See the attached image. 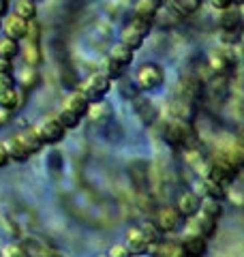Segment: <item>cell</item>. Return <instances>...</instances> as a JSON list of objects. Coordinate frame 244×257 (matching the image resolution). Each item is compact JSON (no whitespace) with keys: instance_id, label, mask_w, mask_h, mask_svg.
I'll return each instance as SVG.
<instances>
[{"instance_id":"cell-39","label":"cell","mask_w":244,"mask_h":257,"mask_svg":"<svg viewBox=\"0 0 244 257\" xmlns=\"http://www.w3.org/2000/svg\"><path fill=\"white\" fill-rule=\"evenodd\" d=\"M9 118H11V109H3V107H0V126L9 122Z\"/></svg>"},{"instance_id":"cell-15","label":"cell","mask_w":244,"mask_h":257,"mask_svg":"<svg viewBox=\"0 0 244 257\" xmlns=\"http://www.w3.org/2000/svg\"><path fill=\"white\" fill-rule=\"evenodd\" d=\"M64 109L73 111V114H77L84 118L88 114V109H90V101L86 99V94H81L79 90L77 92H71L67 99H64Z\"/></svg>"},{"instance_id":"cell-34","label":"cell","mask_w":244,"mask_h":257,"mask_svg":"<svg viewBox=\"0 0 244 257\" xmlns=\"http://www.w3.org/2000/svg\"><path fill=\"white\" fill-rule=\"evenodd\" d=\"M0 75H9V77H13V62H11V60L0 58Z\"/></svg>"},{"instance_id":"cell-14","label":"cell","mask_w":244,"mask_h":257,"mask_svg":"<svg viewBox=\"0 0 244 257\" xmlns=\"http://www.w3.org/2000/svg\"><path fill=\"white\" fill-rule=\"evenodd\" d=\"M221 152H223L225 159L229 161V163H231L238 172L244 170V144H242L240 140H235V142H231V144H227V146H225Z\"/></svg>"},{"instance_id":"cell-4","label":"cell","mask_w":244,"mask_h":257,"mask_svg":"<svg viewBox=\"0 0 244 257\" xmlns=\"http://www.w3.org/2000/svg\"><path fill=\"white\" fill-rule=\"evenodd\" d=\"M35 131L39 135V140L45 144V146H54V144H58L64 140V135H67V128H64L56 118H45L41 120V122L35 126Z\"/></svg>"},{"instance_id":"cell-33","label":"cell","mask_w":244,"mask_h":257,"mask_svg":"<svg viewBox=\"0 0 244 257\" xmlns=\"http://www.w3.org/2000/svg\"><path fill=\"white\" fill-rule=\"evenodd\" d=\"M107 255H109V257H135V255L131 253V248H129L127 244H113V246L109 248Z\"/></svg>"},{"instance_id":"cell-32","label":"cell","mask_w":244,"mask_h":257,"mask_svg":"<svg viewBox=\"0 0 244 257\" xmlns=\"http://www.w3.org/2000/svg\"><path fill=\"white\" fill-rule=\"evenodd\" d=\"M37 67H26L22 69V86H35L37 84V73H35Z\"/></svg>"},{"instance_id":"cell-24","label":"cell","mask_w":244,"mask_h":257,"mask_svg":"<svg viewBox=\"0 0 244 257\" xmlns=\"http://www.w3.org/2000/svg\"><path fill=\"white\" fill-rule=\"evenodd\" d=\"M140 227H142V231H144V236L148 238V242H150L152 251H154V248L161 244V240H163V231L157 227V223H154V221H144Z\"/></svg>"},{"instance_id":"cell-23","label":"cell","mask_w":244,"mask_h":257,"mask_svg":"<svg viewBox=\"0 0 244 257\" xmlns=\"http://www.w3.org/2000/svg\"><path fill=\"white\" fill-rule=\"evenodd\" d=\"M18 138H20V142L24 144V146H26V150L30 152V155H35V152H39L41 148L45 146V144L39 140V135H37V131H35V128H28V131L20 133Z\"/></svg>"},{"instance_id":"cell-11","label":"cell","mask_w":244,"mask_h":257,"mask_svg":"<svg viewBox=\"0 0 244 257\" xmlns=\"http://www.w3.org/2000/svg\"><path fill=\"white\" fill-rule=\"evenodd\" d=\"M129 248H131V253L137 255V257H144L152 251V246L148 242V238L144 236L142 227H131L127 231V242H125Z\"/></svg>"},{"instance_id":"cell-16","label":"cell","mask_w":244,"mask_h":257,"mask_svg":"<svg viewBox=\"0 0 244 257\" xmlns=\"http://www.w3.org/2000/svg\"><path fill=\"white\" fill-rule=\"evenodd\" d=\"M86 118L90 120V122H94V124H105L111 118V105L109 103H105V101L90 103V109H88Z\"/></svg>"},{"instance_id":"cell-28","label":"cell","mask_w":244,"mask_h":257,"mask_svg":"<svg viewBox=\"0 0 244 257\" xmlns=\"http://www.w3.org/2000/svg\"><path fill=\"white\" fill-rule=\"evenodd\" d=\"M154 255H163V257H182L184 255V248L182 244H176V242H163L161 240V244L154 248Z\"/></svg>"},{"instance_id":"cell-22","label":"cell","mask_w":244,"mask_h":257,"mask_svg":"<svg viewBox=\"0 0 244 257\" xmlns=\"http://www.w3.org/2000/svg\"><path fill=\"white\" fill-rule=\"evenodd\" d=\"M20 105V92L18 88L11 86V88H0V107L3 109H15Z\"/></svg>"},{"instance_id":"cell-2","label":"cell","mask_w":244,"mask_h":257,"mask_svg":"<svg viewBox=\"0 0 244 257\" xmlns=\"http://www.w3.org/2000/svg\"><path fill=\"white\" fill-rule=\"evenodd\" d=\"M111 90V79L99 71V73H92L90 77H86V82L81 84L79 92L86 94V99L90 103H96V101H105V94Z\"/></svg>"},{"instance_id":"cell-37","label":"cell","mask_w":244,"mask_h":257,"mask_svg":"<svg viewBox=\"0 0 244 257\" xmlns=\"http://www.w3.org/2000/svg\"><path fill=\"white\" fill-rule=\"evenodd\" d=\"M11 86H15V77L0 75V88H11Z\"/></svg>"},{"instance_id":"cell-17","label":"cell","mask_w":244,"mask_h":257,"mask_svg":"<svg viewBox=\"0 0 244 257\" xmlns=\"http://www.w3.org/2000/svg\"><path fill=\"white\" fill-rule=\"evenodd\" d=\"M201 191L206 193V197H212V199H223L227 197V187L223 182H216L214 178H210V176L203 174L201 176Z\"/></svg>"},{"instance_id":"cell-18","label":"cell","mask_w":244,"mask_h":257,"mask_svg":"<svg viewBox=\"0 0 244 257\" xmlns=\"http://www.w3.org/2000/svg\"><path fill=\"white\" fill-rule=\"evenodd\" d=\"M5 148H7V155H9L11 161H15V163H24L28 157H30V152L26 150V146L20 142V138L15 135V138L11 140H7L5 142Z\"/></svg>"},{"instance_id":"cell-46","label":"cell","mask_w":244,"mask_h":257,"mask_svg":"<svg viewBox=\"0 0 244 257\" xmlns=\"http://www.w3.org/2000/svg\"><path fill=\"white\" fill-rule=\"evenodd\" d=\"M35 3H43V0H35Z\"/></svg>"},{"instance_id":"cell-26","label":"cell","mask_w":244,"mask_h":257,"mask_svg":"<svg viewBox=\"0 0 244 257\" xmlns=\"http://www.w3.org/2000/svg\"><path fill=\"white\" fill-rule=\"evenodd\" d=\"M174 9L182 15H193L203 7V0H172Z\"/></svg>"},{"instance_id":"cell-21","label":"cell","mask_w":244,"mask_h":257,"mask_svg":"<svg viewBox=\"0 0 244 257\" xmlns=\"http://www.w3.org/2000/svg\"><path fill=\"white\" fill-rule=\"evenodd\" d=\"M22 52V47H20V41H15V39L11 37H0V58H5V60H13V58H18Z\"/></svg>"},{"instance_id":"cell-30","label":"cell","mask_w":244,"mask_h":257,"mask_svg":"<svg viewBox=\"0 0 244 257\" xmlns=\"http://www.w3.org/2000/svg\"><path fill=\"white\" fill-rule=\"evenodd\" d=\"M125 69L127 67H122V64H118L116 60H111V58H107V60H105V64H103V73L107 75L111 82H113V79H120L122 73H125Z\"/></svg>"},{"instance_id":"cell-12","label":"cell","mask_w":244,"mask_h":257,"mask_svg":"<svg viewBox=\"0 0 244 257\" xmlns=\"http://www.w3.org/2000/svg\"><path fill=\"white\" fill-rule=\"evenodd\" d=\"M193 227H195V231H197V234L206 236V238L210 240L212 236H216V231H218V219L199 212L197 216H193Z\"/></svg>"},{"instance_id":"cell-10","label":"cell","mask_w":244,"mask_h":257,"mask_svg":"<svg viewBox=\"0 0 244 257\" xmlns=\"http://www.w3.org/2000/svg\"><path fill=\"white\" fill-rule=\"evenodd\" d=\"M180 244L184 248V255H189V257H206L208 253V238L197 234V231L186 234Z\"/></svg>"},{"instance_id":"cell-3","label":"cell","mask_w":244,"mask_h":257,"mask_svg":"<svg viewBox=\"0 0 244 257\" xmlns=\"http://www.w3.org/2000/svg\"><path fill=\"white\" fill-rule=\"evenodd\" d=\"M150 30H152V24L133 18V22L129 24L125 30H122L120 43H125V45L131 47L133 52H137V50H142V47H144V41H146V37L150 35Z\"/></svg>"},{"instance_id":"cell-5","label":"cell","mask_w":244,"mask_h":257,"mask_svg":"<svg viewBox=\"0 0 244 257\" xmlns=\"http://www.w3.org/2000/svg\"><path fill=\"white\" fill-rule=\"evenodd\" d=\"M154 223H157V227L163 231V234H174V231H178L182 227L184 223V216L176 210V206H165L161 208V210L157 212V219H154Z\"/></svg>"},{"instance_id":"cell-42","label":"cell","mask_w":244,"mask_h":257,"mask_svg":"<svg viewBox=\"0 0 244 257\" xmlns=\"http://www.w3.org/2000/svg\"><path fill=\"white\" fill-rule=\"evenodd\" d=\"M231 5H235V7H244V0H231Z\"/></svg>"},{"instance_id":"cell-40","label":"cell","mask_w":244,"mask_h":257,"mask_svg":"<svg viewBox=\"0 0 244 257\" xmlns=\"http://www.w3.org/2000/svg\"><path fill=\"white\" fill-rule=\"evenodd\" d=\"M41 257H62V253H58V251H54V248H47V251L41 255Z\"/></svg>"},{"instance_id":"cell-20","label":"cell","mask_w":244,"mask_h":257,"mask_svg":"<svg viewBox=\"0 0 244 257\" xmlns=\"http://www.w3.org/2000/svg\"><path fill=\"white\" fill-rule=\"evenodd\" d=\"M13 13L26 22H35L37 20V3L35 0H15Z\"/></svg>"},{"instance_id":"cell-27","label":"cell","mask_w":244,"mask_h":257,"mask_svg":"<svg viewBox=\"0 0 244 257\" xmlns=\"http://www.w3.org/2000/svg\"><path fill=\"white\" fill-rule=\"evenodd\" d=\"M199 212L208 214V216H214V219H221V214H223V202H221V199H212V197L201 199V210Z\"/></svg>"},{"instance_id":"cell-38","label":"cell","mask_w":244,"mask_h":257,"mask_svg":"<svg viewBox=\"0 0 244 257\" xmlns=\"http://www.w3.org/2000/svg\"><path fill=\"white\" fill-rule=\"evenodd\" d=\"M9 15V0H0V20Z\"/></svg>"},{"instance_id":"cell-6","label":"cell","mask_w":244,"mask_h":257,"mask_svg":"<svg viewBox=\"0 0 244 257\" xmlns=\"http://www.w3.org/2000/svg\"><path fill=\"white\" fill-rule=\"evenodd\" d=\"M191 124L189 122H180V120H172L165 128V140L172 144L174 148H186L191 140Z\"/></svg>"},{"instance_id":"cell-31","label":"cell","mask_w":244,"mask_h":257,"mask_svg":"<svg viewBox=\"0 0 244 257\" xmlns=\"http://www.w3.org/2000/svg\"><path fill=\"white\" fill-rule=\"evenodd\" d=\"M0 255H3V257H30V255L26 253V248H24L22 244H18V242L7 244L3 251H0Z\"/></svg>"},{"instance_id":"cell-13","label":"cell","mask_w":244,"mask_h":257,"mask_svg":"<svg viewBox=\"0 0 244 257\" xmlns=\"http://www.w3.org/2000/svg\"><path fill=\"white\" fill-rule=\"evenodd\" d=\"M159 11H161V9L152 3V0H137V3H135V9H133V18H135V20H142V22H148V24H154Z\"/></svg>"},{"instance_id":"cell-25","label":"cell","mask_w":244,"mask_h":257,"mask_svg":"<svg viewBox=\"0 0 244 257\" xmlns=\"http://www.w3.org/2000/svg\"><path fill=\"white\" fill-rule=\"evenodd\" d=\"M172 120H180V122H189L191 124V120H193V109L189 103H184V101H176L172 103Z\"/></svg>"},{"instance_id":"cell-19","label":"cell","mask_w":244,"mask_h":257,"mask_svg":"<svg viewBox=\"0 0 244 257\" xmlns=\"http://www.w3.org/2000/svg\"><path fill=\"white\" fill-rule=\"evenodd\" d=\"M109 58L122 64V67H129V64H133V60H135V52L125 43H116L109 52Z\"/></svg>"},{"instance_id":"cell-36","label":"cell","mask_w":244,"mask_h":257,"mask_svg":"<svg viewBox=\"0 0 244 257\" xmlns=\"http://www.w3.org/2000/svg\"><path fill=\"white\" fill-rule=\"evenodd\" d=\"M9 155H7V148H5V144L0 142V167H5V165H9Z\"/></svg>"},{"instance_id":"cell-44","label":"cell","mask_w":244,"mask_h":257,"mask_svg":"<svg viewBox=\"0 0 244 257\" xmlns=\"http://www.w3.org/2000/svg\"><path fill=\"white\" fill-rule=\"evenodd\" d=\"M96 257H109L107 253H101V255H96Z\"/></svg>"},{"instance_id":"cell-29","label":"cell","mask_w":244,"mask_h":257,"mask_svg":"<svg viewBox=\"0 0 244 257\" xmlns=\"http://www.w3.org/2000/svg\"><path fill=\"white\" fill-rule=\"evenodd\" d=\"M56 120H58V122L67 128H75V126H79V122H81V116H77V114H73V111H69V109H60L58 111V116H56Z\"/></svg>"},{"instance_id":"cell-47","label":"cell","mask_w":244,"mask_h":257,"mask_svg":"<svg viewBox=\"0 0 244 257\" xmlns=\"http://www.w3.org/2000/svg\"><path fill=\"white\" fill-rule=\"evenodd\" d=\"M154 257H163V255H154Z\"/></svg>"},{"instance_id":"cell-41","label":"cell","mask_w":244,"mask_h":257,"mask_svg":"<svg viewBox=\"0 0 244 257\" xmlns=\"http://www.w3.org/2000/svg\"><path fill=\"white\" fill-rule=\"evenodd\" d=\"M152 3H154V5H157V7H159V9H161V7H163V5H165V3H167V0H152Z\"/></svg>"},{"instance_id":"cell-45","label":"cell","mask_w":244,"mask_h":257,"mask_svg":"<svg viewBox=\"0 0 244 257\" xmlns=\"http://www.w3.org/2000/svg\"><path fill=\"white\" fill-rule=\"evenodd\" d=\"M0 30H3V22H0Z\"/></svg>"},{"instance_id":"cell-9","label":"cell","mask_w":244,"mask_h":257,"mask_svg":"<svg viewBox=\"0 0 244 257\" xmlns=\"http://www.w3.org/2000/svg\"><path fill=\"white\" fill-rule=\"evenodd\" d=\"M3 30L7 37L15 39V41H24V39L28 37V30H30V22L18 18L15 13H9L3 22Z\"/></svg>"},{"instance_id":"cell-7","label":"cell","mask_w":244,"mask_h":257,"mask_svg":"<svg viewBox=\"0 0 244 257\" xmlns=\"http://www.w3.org/2000/svg\"><path fill=\"white\" fill-rule=\"evenodd\" d=\"M244 24V13L242 7H227V9L218 11V26H221V32H238L242 30Z\"/></svg>"},{"instance_id":"cell-35","label":"cell","mask_w":244,"mask_h":257,"mask_svg":"<svg viewBox=\"0 0 244 257\" xmlns=\"http://www.w3.org/2000/svg\"><path fill=\"white\" fill-rule=\"evenodd\" d=\"M208 3L216 11H223V9H227V7H231V0H208Z\"/></svg>"},{"instance_id":"cell-43","label":"cell","mask_w":244,"mask_h":257,"mask_svg":"<svg viewBox=\"0 0 244 257\" xmlns=\"http://www.w3.org/2000/svg\"><path fill=\"white\" fill-rule=\"evenodd\" d=\"M240 142L244 144V128H242V131H240Z\"/></svg>"},{"instance_id":"cell-48","label":"cell","mask_w":244,"mask_h":257,"mask_svg":"<svg viewBox=\"0 0 244 257\" xmlns=\"http://www.w3.org/2000/svg\"><path fill=\"white\" fill-rule=\"evenodd\" d=\"M182 257H189V255H182Z\"/></svg>"},{"instance_id":"cell-8","label":"cell","mask_w":244,"mask_h":257,"mask_svg":"<svg viewBox=\"0 0 244 257\" xmlns=\"http://www.w3.org/2000/svg\"><path fill=\"white\" fill-rule=\"evenodd\" d=\"M176 210L180 212L184 219H193V216H197L201 210V197L195 191L180 193V197H178V202H176Z\"/></svg>"},{"instance_id":"cell-1","label":"cell","mask_w":244,"mask_h":257,"mask_svg":"<svg viewBox=\"0 0 244 257\" xmlns=\"http://www.w3.org/2000/svg\"><path fill=\"white\" fill-rule=\"evenodd\" d=\"M165 82V71H163L157 62H146L137 69L135 73V88L142 92H154L159 90Z\"/></svg>"}]
</instances>
